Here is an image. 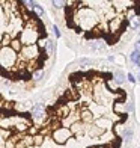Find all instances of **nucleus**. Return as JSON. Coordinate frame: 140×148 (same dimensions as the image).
<instances>
[{
	"instance_id": "obj_1",
	"label": "nucleus",
	"mask_w": 140,
	"mask_h": 148,
	"mask_svg": "<svg viewBox=\"0 0 140 148\" xmlns=\"http://www.w3.org/2000/svg\"><path fill=\"white\" fill-rule=\"evenodd\" d=\"M17 62V53L9 45L0 47V65L3 68H12Z\"/></svg>"
},
{
	"instance_id": "obj_2",
	"label": "nucleus",
	"mask_w": 140,
	"mask_h": 148,
	"mask_svg": "<svg viewBox=\"0 0 140 148\" xmlns=\"http://www.w3.org/2000/svg\"><path fill=\"white\" fill-rule=\"evenodd\" d=\"M20 42L23 44V47H29V45H35L36 41L39 39V32L36 29L30 27V26H27L21 35H20Z\"/></svg>"
},
{
	"instance_id": "obj_3",
	"label": "nucleus",
	"mask_w": 140,
	"mask_h": 148,
	"mask_svg": "<svg viewBox=\"0 0 140 148\" xmlns=\"http://www.w3.org/2000/svg\"><path fill=\"white\" fill-rule=\"evenodd\" d=\"M69 136H71V132L68 129H57V130H54V133H53V139L59 144L66 142V140L69 139Z\"/></svg>"
},
{
	"instance_id": "obj_4",
	"label": "nucleus",
	"mask_w": 140,
	"mask_h": 148,
	"mask_svg": "<svg viewBox=\"0 0 140 148\" xmlns=\"http://www.w3.org/2000/svg\"><path fill=\"white\" fill-rule=\"evenodd\" d=\"M44 112H45V107L44 104H35L32 107V116L33 118H42L44 116Z\"/></svg>"
},
{
	"instance_id": "obj_5",
	"label": "nucleus",
	"mask_w": 140,
	"mask_h": 148,
	"mask_svg": "<svg viewBox=\"0 0 140 148\" xmlns=\"http://www.w3.org/2000/svg\"><path fill=\"white\" fill-rule=\"evenodd\" d=\"M130 59H131V62H134L137 66L140 65V53H139V51H133L131 56H130Z\"/></svg>"
},
{
	"instance_id": "obj_6",
	"label": "nucleus",
	"mask_w": 140,
	"mask_h": 148,
	"mask_svg": "<svg viewBox=\"0 0 140 148\" xmlns=\"http://www.w3.org/2000/svg\"><path fill=\"white\" fill-rule=\"evenodd\" d=\"M115 80H116V83H124V80H125V74L122 71H116L115 73Z\"/></svg>"
},
{
	"instance_id": "obj_7",
	"label": "nucleus",
	"mask_w": 140,
	"mask_h": 148,
	"mask_svg": "<svg viewBox=\"0 0 140 148\" xmlns=\"http://www.w3.org/2000/svg\"><path fill=\"white\" fill-rule=\"evenodd\" d=\"M42 76H44V71H42V70H38L35 74H33V79H35V80H39Z\"/></svg>"
},
{
	"instance_id": "obj_8",
	"label": "nucleus",
	"mask_w": 140,
	"mask_h": 148,
	"mask_svg": "<svg viewBox=\"0 0 140 148\" xmlns=\"http://www.w3.org/2000/svg\"><path fill=\"white\" fill-rule=\"evenodd\" d=\"M139 24H140V20H139L137 17H134V18H131V27H137Z\"/></svg>"
},
{
	"instance_id": "obj_9",
	"label": "nucleus",
	"mask_w": 140,
	"mask_h": 148,
	"mask_svg": "<svg viewBox=\"0 0 140 148\" xmlns=\"http://www.w3.org/2000/svg\"><path fill=\"white\" fill-rule=\"evenodd\" d=\"M45 49H47V53H51L53 51V42L51 41H47L45 42Z\"/></svg>"
},
{
	"instance_id": "obj_10",
	"label": "nucleus",
	"mask_w": 140,
	"mask_h": 148,
	"mask_svg": "<svg viewBox=\"0 0 140 148\" xmlns=\"http://www.w3.org/2000/svg\"><path fill=\"white\" fill-rule=\"evenodd\" d=\"M65 5H66L65 2H59V0H57V2H56V0L53 2V6H54V8H63Z\"/></svg>"
},
{
	"instance_id": "obj_11",
	"label": "nucleus",
	"mask_w": 140,
	"mask_h": 148,
	"mask_svg": "<svg viewBox=\"0 0 140 148\" xmlns=\"http://www.w3.org/2000/svg\"><path fill=\"white\" fill-rule=\"evenodd\" d=\"M131 136H133V130L130 129V130L125 132V139H131Z\"/></svg>"
},
{
	"instance_id": "obj_12",
	"label": "nucleus",
	"mask_w": 140,
	"mask_h": 148,
	"mask_svg": "<svg viewBox=\"0 0 140 148\" xmlns=\"http://www.w3.org/2000/svg\"><path fill=\"white\" fill-rule=\"evenodd\" d=\"M53 30H54V35L59 38V36H60V32H59V27H57V26H53Z\"/></svg>"
},
{
	"instance_id": "obj_13",
	"label": "nucleus",
	"mask_w": 140,
	"mask_h": 148,
	"mask_svg": "<svg viewBox=\"0 0 140 148\" xmlns=\"http://www.w3.org/2000/svg\"><path fill=\"white\" fill-rule=\"evenodd\" d=\"M128 80H130V82H131V83H136V79H134V76H133V74H131V73L128 74Z\"/></svg>"
},
{
	"instance_id": "obj_14",
	"label": "nucleus",
	"mask_w": 140,
	"mask_h": 148,
	"mask_svg": "<svg viewBox=\"0 0 140 148\" xmlns=\"http://www.w3.org/2000/svg\"><path fill=\"white\" fill-rule=\"evenodd\" d=\"M136 51H139V53H140V39L136 42Z\"/></svg>"
}]
</instances>
